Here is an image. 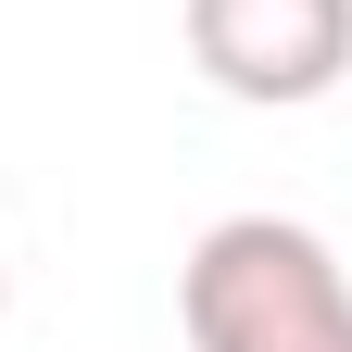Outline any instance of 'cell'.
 <instances>
[{
	"instance_id": "1",
	"label": "cell",
	"mask_w": 352,
	"mask_h": 352,
	"mask_svg": "<svg viewBox=\"0 0 352 352\" xmlns=\"http://www.w3.org/2000/svg\"><path fill=\"white\" fill-rule=\"evenodd\" d=\"M176 315L189 352H352V277L289 214H227L176 277Z\"/></svg>"
},
{
	"instance_id": "2",
	"label": "cell",
	"mask_w": 352,
	"mask_h": 352,
	"mask_svg": "<svg viewBox=\"0 0 352 352\" xmlns=\"http://www.w3.org/2000/svg\"><path fill=\"white\" fill-rule=\"evenodd\" d=\"M189 63L227 101L302 113L352 76V0H189Z\"/></svg>"
},
{
	"instance_id": "3",
	"label": "cell",
	"mask_w": 352,
	"mask_h": 352,
	"mask_svg": "<svg viewBox=\"0 0 352 352\" xmlns=\"http://www.w3.org/2000/svg\"><path fill=\"white\" fill-rule=\"evenodd\" d=\"M0 302H13V264H0Z\"/></svg>"
}]
</instances>
